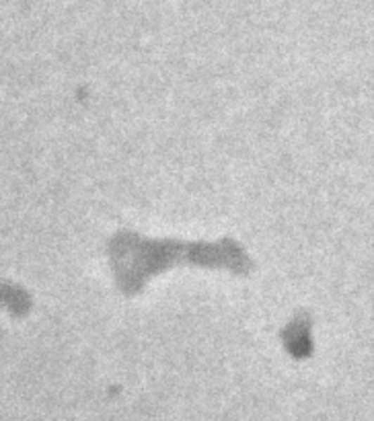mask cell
I'll list each match as a JSON object with an SVG mask.
<instances>
[{"instance_id":"6da1fadb","label":"cell","mask_w":374,"mask_h":421,"mask_svg":"<svg viewBox=\"0 0 374 421\" xmlns=\"http://www.w3.org/2000/svg\"><path fill=\"white\" fill-rule=\"evenodd\" d=\"M109 253L120 288L126 294L140 292L148 278L173 265H206L216 269H231L243 276L251 271V261L245 251L228 238L220 242H181L146 240L124 233L111 240Z\"/></svg>"}]
</instances>
